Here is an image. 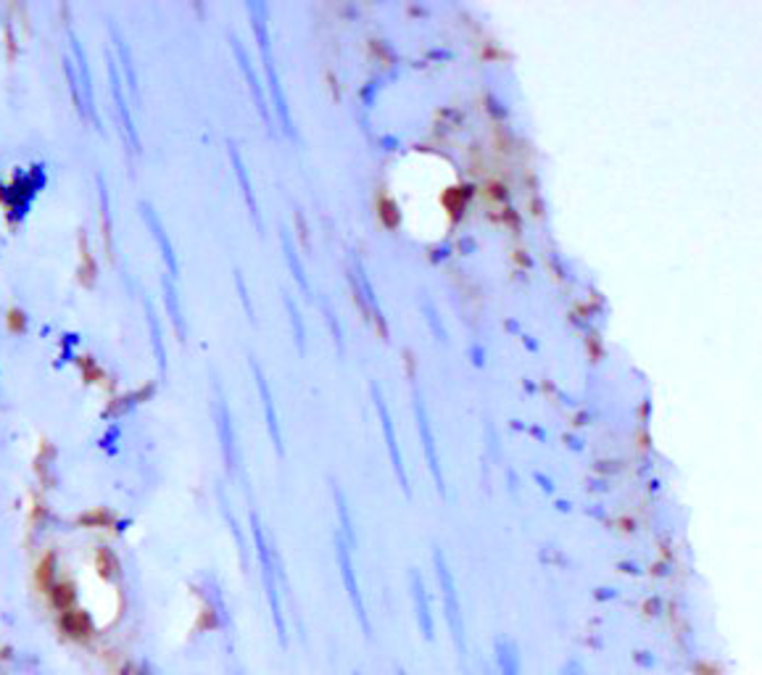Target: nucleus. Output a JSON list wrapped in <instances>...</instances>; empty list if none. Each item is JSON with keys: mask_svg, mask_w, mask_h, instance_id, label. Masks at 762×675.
I'll return each mask as SVG.
<instances>
[{"mask_svg": "<svg viewBox=\"0 0 762 675\" xmlns=\"http://www.w3.org/2000/svg\"><path fill=\"white\" fill-rule=\"evenodd\" d=\"M433 565H435V578H438V586H441V599H443V612H446V623L451 628V636H454V644H457V652L465 654L467 644H465V620H462V604H460V593H457V583H454V575H451V567L446 562V554L443 548L433 547Z\"/></svg>", "mask_w": 762, "mask_h": 675, "instance_id": "obj_1", "label": "nucleus"}, {"mask_svg": "<svg viewBox=\"0 0 762 675\" xmlns=\"http://www.w3.org/2000/svg\"><path fill=\"white\" fill-rule=\"evenodd\" d=\"M370 390H372V401H375V409H378V417H381V427L382 435H385V446H388V454H390V464H393V472L404 488L407 496H412V486H409V475H407V464H404V454H401V446H399V438H396V425H393V415H390V407L385 401V393L378 385V380L370 382Z\"/></svg>", "mask_w": 762, "mask_h": 675, "instance_id": "obj_2", "label": "nucleus"}, {"mask_svg": "<svg viewBox=\"0 0 762 675\" xmlns=\"http://www.w3.org/2000/svg\"><path fill=\"white\" fill-rule=\"evenodd\" d=\"M412 409H415V420H417V433H420V441H423V451L425 460H427V467H430V475L435 480V488L441 496H446V480H443V469H441V457H438V443H435V433H433V425H430V415H427V404H425L423 390L415 385L412 390Z\"/></svg>", "mask_w": 762, "mask_h": 675, "instance_id": "obj_3", "label": "nucleus"}, {"mask_svg": "<svg viewBox=\"0 0 762 675\" xmlns=\"http://www.w3.org/2000/svg\"><path fill=\"white\" fill-rule=\"evenodd\" d=\"M409 589H412V601H415V615H417L420 633L425 636V641H433V638H435V618H433L430 596H427L423 575H420V570H417V567H412V570H409Z\"/></svg>", "mask_w": 762, "mask_h": 675, "instance_id": "obj_4", "label": "nucleus"}, {"mask_svg": "<svg viewBox=\"0 0 762 675\" xmlns=\"http://www.w3.org/2000/svg\"><path fill=\"white\" fill-rule=\"evenodd\" d=\"M338 565L340 573H343V581H346V589H348V596H351V604L356 609V618L362 623V628L367 631V636L372 633V626H370V618H367V609H364V599H362V591H359V583H356V573H354V562H351V554L348 548L343 547L338 541Z\"/></svg>", "mask_w": 762, "mask_h": 675, "instance_id": "obj_5", "label": "nucleus"}, {"mask_svg": "<svg viewBox=\"0 0 762 675\" xmlns=\"http://www.w3.org/2000/svg\"><path fill=\"white\" fill-rule=\"evenodd\" d=\"M354 267H356V275H359V291H362L364 301H367V306H370V317L378 322V328L382 330V338H388V322H385L381 301H378V295H375V288H372V283H370V277H367V272H364V267H362L359 256H354Z\"/></svg>", "mask_w": 762, "mask_h": 675, "instance_id": "obj_6", "label": "nucleus"}, {"mask_svg": "<svg viewBox=\"0 0 762 675\" xmlns=\"http://www.w3.org/2000/svg\"><path fill=\"white\" fill-rule=\"evenodd\" d=\"M61 631L66 633L69 638H74V641H85L92 633V623H90V618H87L85 612L66 609V612H61Z\"/></svg>", "mask_w": 762, "mask_h": 675, "instance_id": "obj_7", "label": "nucleus"}, {"mask_svg": "<svg viewBox=\"0 0 762 675\" xmlns=\"http://www.w3.org/2000/svg\"><path fill=\"white\" fill-rule=\"evenodd\" d=\"M496 662H499V675H522L517 646L509 638H496Z\"/></svg>", "mask_w": 762, "mask_h": 675, "instance_id": "obj_8", "label": "nucleus"}, {"mask_svg": "<svg viewBox=\"0 0 762 675\" xmlns=\"http://www.w3.org/2000/svg\"><path fill=\"white\" fill-rule=\"evenodd\" d=\"M50 593V601H53V607L58 609V612H66V609H74V601H77V591H74V586L72 583H58L56 581V586L48 591Z\"/></svg>", "mask_w": 762, "mask_h": 675, "instance_id": "obj_9", "label": "nucleus"}, {"mask_svg": "<svg viewBox=\"0 0 762 675\" xmlns=\"http://www.w3.org/2000/svg\"><path fill=\"white\" fill-rule=\"evenodd\" d=\"M423 314L427 317V325H430V330H433V336H435V340H449V333H446V328H443V322H441V314H438V306L433 303V298L427 294H423Z\"/></svg>", "mask_w": 762, "mask_h": 675, "instance_id": "obj_10", "label": "nucleus"}, {"mask_svg": "<svg viewBox=\"0 0 762 675\" xmlns=\"http://www.w3.org/2000/svg\"><path fill=\"white\" fill-rule=\"evenodd\" d=\"M38 583H40L45 591H50L56 586V557H53V554H48L43 562H40V567H38Z\"/></svg>", "mask_w": 762, "mask_h": 675, "instance_id": "obj_11", "label": "nucleus"}, {"mask_svg": "<svg viewBox=\"0 0 762 675\" xmlns=\"http://www.w3.org/2000/svg\"><path fill=\"white\" fill-rule=\"evenodd\" d=\"M98 570H101V575H103V578H111V575H117V573H119V562L114 559V554H111V551H106V548H101V551H98Z\"/></svg>", "mask_w": 762, "mask_h": 675, "instance_id": "obj_12", "label": "nucleus"}, {"mask_svg": "<svg viewBox=\"0 0 762 675\" xmlns=\"http://www.w3.org/2000/svg\"><path fill=\"white\" fill-rule=\"evenodd\" d=\"M83 522H85V525H92V522H101V525H106V522H109V514H106L103 509H95L92 514L83 517Z\"/></svg>", "mask_w": 762, "mask_h": 675, "instance_id": "obj_13", "label": "nucleus"}, {"mask_svg": "<svg viewBox=\"0 0 762 675\" xmlns=\"http://www.w3.org/2000/svg\"><path fill=\"white\" fill-rule=\"evenodd\" d=\"M338 496V509H340V517H343V528L351 533V517H348V509H346V502H343V496L340 494H336Z\"/></svg>", "mask_w": 762, "mask_h": 675, "instance_id": "obj_14", "label": "nucleus"}, {"mask_svg": "<svg viewBox=\"0 0 762 675\" xmlns=\"http://www.w3.org/2000/svg\"><path fill=\"white\" fill-rule=\"evenodd\" d=\"M536 480H541V483H544V486H541V488H544V491H554V483H551V480H547V478H544V475H539V472H536Z\"/></svg>", "mask_w": 762, "mask_h": 675, "instance_id": "obj_15", "label": "nucleus"}, {"mask_svg": "<svg viewBox=\"0 0 762 675\" xmlns=\"http://www.w3.org/2000/svg\"><path fill=\"white\" fill-rule=\"evenodd\" d=\"M567 675H583L581 673V665H578V662H570V665H567Z\"/></svg>", "mask_w": 762, "mask_h": 675, "instance_id": "obj_16", "label": "nucleus"}, {"mask_svg": "<svg viewBox=\"0 0 762 675\" xmlns=\"http://www.w3.org/2000/svg\"><path fill=\"white\" fill-rule=\"evenodd\" d=\"M483 671H486V675H494V673H491V668H488L486 662H483Z\"/></svg>", "mask_w": 762, "mask_h": 675, "instance_id": "obj_17", "label": "nucleus"}, {"mask_svg": "<svg viewBox=\"0 0 762 675\" xmlns=\"http://www.w3.org/2000/svg\"><path fill=\"white\" fill-rule=\"evenodd\" d=\"M396 675H407V673H404V668H396Z\"/></svg>", "mask_w": 762, "mask_h": 675, "instance_id": "obj_18", "label": "nucleus"}]
</instances>
